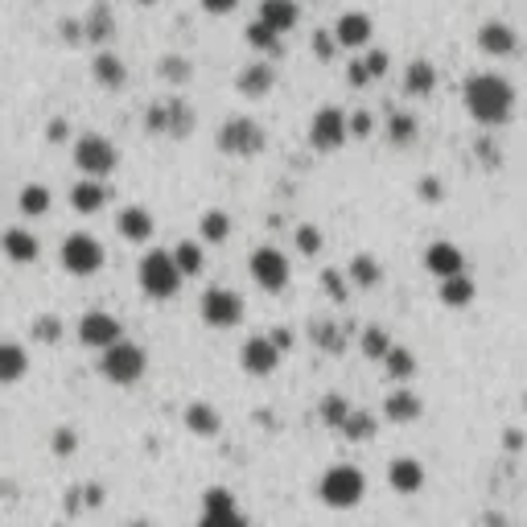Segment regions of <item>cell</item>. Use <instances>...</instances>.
<instances>
[{
	"label": "cell",
	"mask_w": 527,
	"mask_h": 527,
	"mask_svg": "<svg viewBox=\"0 0 527 527\" xmlns=\"http://www.w3.org/2000/svg\"><path fill=\"white\" fill-rule=\"evenodd\" d=\"M462 99H466L470 120L482 124V128H503L515 116V87H511V79L495 75V70L470 75Z\"/></svg>",
	"instance_id": "obj_1"
},
{
	"label": "cell",
	"mask_w": 527,
	"mask_h": 527,
	"mask_svg": "<svg viewBox=\"0 0 527 527\" xmlns=\"http://www.w3.org/2000/svg\"><path fill=\"white\" fill-rule=\"evenodd\" d=\"M182 280H186V272L178 268L173 252H165V248L145 252V256H140V264H136V285H140V293L153 297V301H169V297H178Z\"/></svg>",
	"instance_id": "obj_2"
},
{
	"label": "cell",
	"mask_w": 527,
	"mask_h": 527,
	"mask_svg": "<svg viewBox=\"0 0 527 527\" xmlns=\"http://www.w3.org/2000/svg\"><path fill=\"white\" fill-rule=\"evenodd\" d=\"M149 371V355H145V346H136L128 338L112 342V346H103L99 350V375L116 383V388H132V383H140Z\"/></svg>",
	"instance_id": "obj_3"
},
{
	"label": "cell",
	"mask_w": 527,
	"mask_h": 527,
	"mask_svg": "<svg viewBox=\"0 0 527 527\" xmlns=\"http://www.w3.org/2000/svg\"><path fill=\"white\" fill-rule=\"evenodd\" d=\"M367 495V474L355 470V466H330L318 482V499L334 511H350V507H359Z\"/></svg>",
	"instance_id": "obj_4"
},
{
	"label": "cell",
	"mask_w": 527,
	"mask_h": 527,
	"mask_svg": "<svg viewBox=\"0 0 527 527\" xmlns=\"http://www.w3.org/2000/svg\"><path fill=\"white\" fill-rule=\"evenodd\" d=\"M215 145H219V153H227V157H256V153L268 149V132H264V124L252 120V116H231V120H223V128H219V136H215Z\"/></svg>",
	"instance_id": "obj_5"
},
{
	"label": "cell",
	"mask_w": 527,
	"mask_h": 527,
	"mask_svg": "<svg viewBox=\"0 0 527 527\" xmlns=\"http://www.w3.org/2000/svg\"><path fill=\"white\" fill-rule=\"evenodd\" d=\"M58 264L70 272V276H95L103 264H108V252H103V243L87 231H75L62 239L58 248Z\"/></svg>",
	"instance_id": "obj_6"
},
{
	"label": "cell",
	"mask_w": 527,
	"mask_h": 527,
	"mask_svg": "<svg viewBox=\"0 0 527 527\" xmlns=\"http://www.w3.org/2000/svg\"><path fill=\"white\" fill-rule=\"evenodd\" d=\"M120 165V149L112 145L108 136H99V132H83L75 140V169L87 173V178H112Z\"/></svg>",
	"instance_id": "obj_7"
},
{
	"label": "cell",
	"mask_w": 527,
	"mask_h": 527,
	"mask_svg": "<svg viewBox=\"0 0 527 527\" xmlns=\"http://www.w3.org/2000/svg\"><path fill=\"white\" fill-rule=\"evenodd\" d=\"M145 128L153 136H173V140H186L194 132V108L186 99H157L153 108L145 112Z\"/></svg>",
	"instance_id": "obj_8"
},
{
	"label": "cell",
	"mask_w": 527,
	"mask_h": 527,
	"mask_svg": "<svg viewBox=\"0 0 527 527\" xmlns=\"http://www.w3.org/2000/svg\"><path fill=\"white\" fill-rule=\"evenodd\" d=\"M198 313H202V322H206V326H215V330H235L243 318H248V305H243V297H239L235 289L215 285V289H206V293H202Z\"/></svg>",
	"instance_id": "obj_9"
},
{
	"label": "cell",
	"mask_w": 527,
	"mask_h": 527,
	"mask_svg": "<svg viewBox=\"0 0 527 527\" xmlns=\"http://www.w3.org/2000/svg\"><path fill=\"white\" fill-rule=\"evenodd\" d=\"M350 140V120H346V112L342 108H318L313 112V120H309V145L318 149V153H338L342 145Z\"/></svg>",
	"instance_id": "obj_10"
},
{
	"label": "cell",
	"mask_w": 527,
	"mask_h": 527,
	"mask_svg": "<svg viewBox=\"0 0 527 527\" xmlns=\"http://www.w3.org/2000/svg\"><path fill=\"white\" fill-rule=\"evenodd\" d=\"M248 268H252V280L264 293H280L289 285V276H293V264H289V256L280 248H256Z\"/></svg>",
	"instance_id": "obj_11"
},
{
	"label": "cell",
	"mask_w": 527,
	"mask_h": 527,
	"mask_svg": "<svg viewBox=\"0 0 527 527\" xmlns=\"http://www.w3.org/2000/svg\"><path fill=\"white\" fill-rule=\"evenodd\" d=\"M75 334H79L83 346L103 350V346H112V342L124 338V326H120L116 313H108V309H91V313H83V318H79Z\"/></svg>",
	"instance_id": "obj_12"
},
{
	"label": "cell",
	"mask_w": 527,
	"mask_h": 527,
	"mask_svg": "<svg viewBox=\"0 0 527 527\" xmlns=\"http://www.w3.org/2000/svg\"><path fill=\"white\" fill-rule=\"evenodd\" d=\"M280 355H285V350H280V346L272 342V334H256V338L243 342L239 363H243V371H248V375L264 379V375H272V371L280 367Z\"/></svg>",
	"instance_id": "obj_13"
},
{
	"label": "cell",
	"mask_w": 527,
	"mask_h": 527,
	"mask_svg": "<svg viewBox=\"0 0 527 527\" xmlns=\"http://www.w3.org/2000/svg\"><path fill=\"white\" fill-rule=\"evenodd\" d=\"M371 33H375V21L367 13H342L334 21V38L342 50H367L371 46Z\"/></svg>",
	"instance_id": "obj_14"
},
{
	"label": "cell",
	"mask_w": 527,
	"mask_h": 527,
	"mask_svg": "<svg viewBox=\"0 0 527 527\" xmlns=\"http://www.w3.org/2000/svg\"><path fill=\"white\" fill-rule=\"evenodd\" d=\"M0 252H5V260L9 264H33L42 256V243H38V235H33L29 227H9L5 235H0Z\"/></svg>",
	"instance_id": "obj_15"
},
{
	"label": "cell",
	"mask_w": 527,
	"mask_h": 527,
	"mask_svg": "<svg viewBox=\"0 0 527 527\" xmlns=\"http://www.w3.org/2000/svg\"><path fill=\"white\" fill-rule=\"evenodd\" d=\"M272 87H276V66H272V58H260L252 66H243L239 79H235V91L248 95V99H264V95H272Z\"/></svg>",
	"instance_id": "obj_16"
},
{
	"label": "cell",
	"mask_w": 527,
	"mask_h": 527,
	"mask_svg": "<svg viewBox=\"0 0 527 527\" xmlns=\"http://www.w3.org/2000/svg\"><path fill=\"white\" fill-rule=\"evenodd\" d=\"M515 46H519V38L507 21H482L478 25V50L486 58H507V54H515Z\"/></svg>",
	"instance_id": "obj_17"
},
{
	"label": "cell",
	"mask_w": 527,
	"mask_h": 527,
	"mask_svg": "<svg viewBox=\"0 0 527 527\" xmlns=\"http://www.w3.org/2000/svg\"><path fill=\"white\" fill-rule=\"evenodd\" d=\"M116 231L128 243H149L153 231H157V219H153L149 206H124L120 215H116Z\"/></svg>",
	"instance_id": "obj_18"
},
{
	"label": "cell",
	"mask_w": 527,
	"mask_h": 527,
	"mask_svg": "<svg viewBox=\"0 0 527 527\" xmlns=\"http://www.w3.org/2000/svg\"><path fill=\"white\" fill-rule=\"evenodd\" d=\"M202 523H243L239 503L227 486H210L202 495Z\"/></svg>",
	"instance_id": "obj_19"
},
{
	"label": "cell",
	"mask_w": 527,
	"mask_h": 527,
	"mask_svg": "<svg viewBox=\"0 0 527 527\" xmlns=\"http://www.w3.org/2000/svg\"><path fill=\"white\" fill-rule=\"evenodd\" d=\"M425 268L433 272V276H458V272H466V256H462V248L458 243H429L425 248Z\"/></svg>",
	"instance_id": "obj_20"
},
{
	"label": "cell",
	"mask_w": 527,
	"mask_h": 527,
	"mask_svg": "<svg viewBox=\"0 0 527 527\" xmlns=\"http://www.w3.org/2000/svg\"><path fill=\"white\" fill-rule=\"evenodd\" d=\"M108 186H103V178H87L83 173V182L70 186V206L79 210V215H99L103 206H108Z\"/></svg>",
	"instance_id": "obj_21"
},
{
	"label": "cell",
	"mask_w": 527,
	"mask_h": 527,
	"mask_svg": "<svg viewBox=\"0 0 527 527\" xmlns=\"http://www.w3.org/2000/svg\"><path fill=\"white\" fill-rule=\"evenodd\" d=\"M29 375V350L13 338L0 342V388H9V383H21Z\"/></svg>",
	"instance_id": "obj_22"
},
{
	"label": "cell",
	"mask_w": 527,
	"mask_h": 527,
	"mask_svg": "<svg viewBox=\"0 0 527 527\" xmlns=\"http://www.w3.org/2000/svg\"><path fill=\"white\" fill-rule=\"evenodd\" d=\"M91 79H95L99 87H108V91H120V87L128 83V66H124V58H120V54L99 50V54H95V62H91Z\"/></svg>",
	"instance_id": "obj_23"
},
{
	"label": "cell",
	"mask_w": 527,
	"mask_h": 527,
	"mask_svg": "<svg viewBox=\"0 0 527 527\" xmlns=\"http://www.w3.org/2000/svg\"><path fill=\"white\" fill-rule=\"evenodd\" d=\"M83 38L95 42V46H103V42L116 38V17L108 9V0H95V5L87 9V17H83Z\"/></svg>",
	"instance_id": "obj_24"
},
{
	"label": "cell",
	"mask_w": 527,
	"mask_h": 527,
	"mask_svg": "<svg viewBox=\"0 0 527 527\" xmlns=\"http://www.w3.org/2000/svg\"><path fill=\"white\" fill-rule=\"evenodd\" d=\"M182 420H186V429H190L194 437H215V433L223 429V416H219V408H215V404H206V400H194V404H186Z\"/></svg>",
	"instance_id": "obj_25"
},
{
	"label": "cell",
	"mask_w": 527,
	"mask_h": 527,
	"mask_svg": "<svg viewBox=\"0 0 527 527\" xmlns=\"http://www.w3.org/2000/svg\"><path fill=\"white\" fill-rule=\"evenodd\" d=\"M404 91L408 95H420V99H429L437 91V66L429 58H412L404 66Z\"/></svg>",
	"instance_id": "obj_26"
},
{
	"label": "cell",
	"mask_w": 527,
	"mask_h": 527,
	"mask_svg": "<svg viewBox=\"0 0 527 527\" xmlns=\"http://www.w3.org/2000/svg\"><path fill=\"white\" fill-rule=\"evenodd\" d=\"M388 482H392L396 495H416V490L425 486V466H420L416 458H396L388 466Z\"/></svg>",
	"instance_id": "obj_27"
},
{
	"label": "cell",
	"mask_w": 527,
	"mask_h": 527,
	"mask_svg": "<svg viewBox=\"0 0 527 527\" xmlns=\"http://www.w3.org/2000/svg\"><path fill=\"white\" fill-rule=\"evenodd\" d=\"M420 412H425V404H420V396L408 388H396L388 400H383V416L396 420V425H412V420H420Z\"/></svg>",
	"instance_id": "obj_28"
},
{
	"label": "cell",
	"mask_w": 527,
	"mask_h": 527,
	"mask_svg": "<svg viewBox=\"0 0 527 527\" xmlns=\"http://www.w3.org/2000/svg\"><path fill=\"white\" fill-rule=\"evenodd\" d=\"M260 21H268L272 29H280V33H289V29H297V21H301V5L297 0H260V13H256Z\"/></svg>",
	"instance_id": "obj_29"
},
{
	"label": "cell",
	"mask_w": 527,
	"mask_h": 527,
	"mask_svg": "<svg viewBox=\"0 0 527 527\" xmlns=\"http://www.w3.org/2000/svg\"><path fill=\"white\" fill-rule=\"evenodd\" d=\"M416 132H420V120L412 112H404V108L388 112V145L392 149H408L412 140H416Z\"/></svg>",
	"instance_id": "obj_30"
},
{
	"label": "cell",
	"mask_w": 527,
	"mask_h": 527,
	"mask_svg": "<svg viewBox=\"0 0 527 527\" xmlns=\"http://www.w3.org/2000/svg\"><path fill=\"white\" fill-rule=\"evenodd\" d=\"M243 38H248V46L256 50V54H264V58H280V29H272L268 21H252L248 29H243Z\"/></svg>",
	"instance_id": "obj_31"
},
{
	"label": "cell",
	"mask_w": 527,
	"mask_h": 527,
	"mask_svg": "<svg viewBox=\"0 0 527 527\" xmlns=\"http://www.w3.org/2000/svg\"><path fill=\"white\" fill-rule=\"evenodd\" d=\"M231 231H235V223H231L227 210H206V215L198 219V239L202 243H227Z\"/></svg>",
	"instance_id": "obj_32"
},
{
	"label": "cell",
	"mask_w": 527,
	"mask_h": 527,
	"mask_svg": "<svg viewBox=\"0 0 527 527\" xmlns=\"http://www.w3.org/2000/svg\"><path fill=\"white\" fill-rule=\"evenodd\" d=\"M470 301H474V280H470L466 272L445 276V280H441V305H449V309H466Z\"/></svg>",
	"instance_id": "obj_33"
},
{
	"label": "cell",
	"mask_w": 527,
	"mask_h": 527,
	"mask_svg": "<svg viewBox=\"0 0 527 527\" xmlns=\"http://www.w3.org/2000/svg\"><path fill=\"white\" fill-rule=\"evenodd\" d=\"M17 206H21V215H29V219H42V215H50V186H42V182H29V186H21V194H17Z\"/></svg>",
	"instance_id": "obj_34"
},
{
	"label": "cell",
	"mask_w": 527,
	"mask_h": 527,
	"mask_svg": "<svg viewBox=\"0 0 527 527\" xmlns=\"http://www.w3.org/2000/svg\"><path fill=\"white\" fill-rule=\"evenodd\" d=\"M157 79H165V83H173V87H186V83L194 79V66H190L186 54H161V62H157Z\"/></svg>",
	"instance_id": "obj_35"
},
{
	"label": "cell",
	"mask_w": 527,
	"mask_h": 527,
	"mask_svg": "<svg viewBox=\"0 0 527 527\" xmlns=\"http://www.w3.org/2000/svg\"><path fill=\"white\" fill-rule=\"evenodd\" d=\"M383 371H388V379L404 383V379H412V375H416V355H412L408 346H396V342H392V350L383 355Z\"/></svg>",
	"instance_id": "obj_36"
},
{
	"label": "cell",
	"mask_w": 527,
	"mask_h": 527,
	"mask_svg": "<svg viewBox=\"0 0 527 527\" xmlns=\"http://www.w3.org/2000/svg\"><path fill=\"white\" fill-rule=\"evenodd\" d=\"M346 276H350V285H359V289H375L379 280H383L375 256H355V260L346 264Z\"/></svg>",
	"instance_id": "obj_37"
},
{
	"label": "cell",
	"mask_w": 527,
	"mask_h": 527,
	"mask_svg": "<svg viewBox=\"0 0 527 527\" xmlns=\"http://www.w3.org/2000/svg\"><path fill=\"white\" fill-rule=\"evenodd\" d=\"M173 260H178V268H182L186 276H198V272L206 268V252H202L198 239H182L178 248H173Z\"/></svg>",
	"instance_id": "obj_38"
},
{
	"label": "cell",
	"mask_w": 527,
	"mask_h": 527,
	"mask_svg": "<svg viewBox=\"0 0 527 527\" xmlns=\"http://www.w3.org/2000/svg\"><path fill=\"white\" fill-rule=\"evenodd\" d=\"M342 437L346 441H371L375 437V416L371 412H359V408H350V416L342 420Z\"/></svg>",
	"instance_id": "obj_39"
},
{
	"label": "cell",
	"mask_w": 527,
	"mask_h": 527,
	"mask_svg": "<svg viewBox=\"0 0 527 527\" xmlns=\"http://www.w3.org/2000/svg\"><path fill=\"white\" fill-rule=\"evenodd\" d=\"M359 346H363V355H367V359L383 363V355L392 350V338H388V330H383V326H367V330L359 334Z\"/></svg>",
	"instance_id": "obj_40"
},
{
	"label": "cell",
	"mask_w": 527,
	"mask_h": 527,
	"mask_svg": "<svg viewBox=\"0 0 527 527\" xmlns=\"http://www.w3.org/2000/svg\"><path fill=\"white\" fill-rule=\"evenodd\" d=\"M318 416H322V425H330V429H342V420L350 416V404H346V396H338V392H330V396L322 400V408H318Z\"/></svg>",
	"instance_id": "obj_41"
},
{
	"label": "cell",
	"mask_w": 527,
	"mask_h": 527,
	"mask_svg": "<svg viewBox=\"0 0 527 527\" xmlns=\"http://www.w3.org/2000/svg\"><path fill=\"white\" fill-rule=\"evenodd\" d=\"M309 334H313V342H318L322 350H334V355H338V350L346 346V338H342V326H334V322H322V318L313 322V330H309Z\"/></svg>",
	"instance_id": "obj_42"
},
{
	"label": "cell",
	"mask_w": 527,
	"mask_h": 527,
	"mask_svg": "<svg viewBox=\"0 0 527 527\" xmlns=\"http://www.w3.org/2000/svg\"><path fill=\"white\" fill-rule=\"evenodd\" d=\"M293 239H297V252H301V256H318V252H322V231L313 227V223H301V227L293 231Z\"/></svg>",
	"instance_id": "obj_43"
},
{
	"label": "cell",
	"mask_w": 527,
	"mask_h": 527,
	"mask_svg": "<svg viewBox=\"0 0 527 527\" xmlns=\"http://www.w3.org/2000/svg\"><path fill=\"white\" fill-rule=\"evenodd\" d=\"M33 338H38V342H58L62 338V318H54V313L33 318Z\"/></svg>",
	"instance_id": "obj_44"
},
{
	"label": "cell",
	"mask_w": 527,
	"mask_h": 527,
	"mask_svg": "<svg viewBox=\"0 0 527 527\" xmlns=\"http://www.w3.org/2000/svg\"><path fill=\"white\" fill-rule=\"evenodd\" d=\"M338 50H342V46H338V38H334V29H318V33H313V54H318L322 62H330Z\"/></svg>",
	"instance_id": "obj_45"
},
{
	"label": "cell",
	"mask_w": 527,
	"mask_h": 527,
	"mask_svg": "<svg viewBox=\"0 0 527 527\" xmlns=\"http://www.w3.org/2000/svg\"><path fill=\"white\" fill-rule=\"evenodd\" d=\"M75 449H79V433L70 429V425H62V429L54 433V453H58V458H70Z\"/></svg>",
	"instance_id": "obj_46"
},
{
	"label": "cell",
	"mask_w": 527,
	"mask_h": 527,
	"mask_svg": "<svg viewBox=\"0 0 527 527\" xmlns=\"http://www.w3.org/2000/svg\"><path fill=\"white\" fill-rule=\"evenodd\" d=\"M346 120H350V136H359V140H367V136L375 132V116L363 112V108H359V112H350Z\"/></svg>",
	"instance_id": "obj_47"
},
{
	"label": "cell",
	"mask_w": 527,
	"mask_h": 527,
	"mask_svg": "<svg viewBox=\"0 0 527 527\" xmlns=\"http://www.w3.org/2000/svg\"><path fill=\"white\" fill-rule=\"evenodd\" d=\"M478 157H482V165H486V169H499V165H503V153H499L495 140H490V132L478 140Z\"/></svg>",
	"instance_id": "obj_48"
},
{
	"label": "cell",
	"mask_w": 527,
	"mask_h": 527,
	"mask_svg": "<svg viewBox=\"0 0 527 527\" xmlns=\"http://www.w3.org/2000/svg\"><path fill=\"white\" fill-rule=\"evenodd\" d=\"M346 83H350V87H371V83H375V79H371V70L363 66V58H355V62L346 66Z\"/></svg>",
	"instance_id": "obj_49"
},
{
	"label": "cell",
	"mask_w": 527,
	"mask_h": 527,
	"mask_svg": "<svg viewBox=\"0 0 527 527\" xmlns=\"http://www.w3.org/2000/svg\"><path fill=\"white\" fill-rule=\"evenodd\" d=\"M322 285H326V293H330L334 301H346V280H342V272L326 268V272H322Z\"/></svg>",
	"instance_id": "obj_50"
},
{
	"label": "cell",
	"mask_w": 527,
	"mask_h": 527,
	"mask_svg": "<svg viewBox=\"0 0 527 527\" xmlns=\"http://www.w3.org/2000/svg\"><path fill=\"white\" fill-rule=\"evenodd\" d=\"M363 66L371 70V79H383V75H388V54H383V50H367Z\"/></svg>",
	"instance_id": "obj_51"
},
{
	"label": "cell",
	"mask_w": 527,
	"mask_h": 527,
	"mask_svg": "<svg viewBox=\"0 0 527 527\" xmlns=\"http://www.w3.org/2000/svg\"><path fill=\"white\" fill-rule=\"evenodd\" d=\"M202 5V13H210V17H231L235 9H239V0H198Z\"/></svg>",
	"instance_id": "obj_52"
},
{
	"label": "cell",
	"mask_w": 527,
	"mask_h": 527,
	"mask_svg": "<svg viewBox=\"0 0 527 527\" xmlns=\"http://www.w3.org/2000/svg\"><path fill=\"white\" fill-rule=\"evenodd\" d=\"M416 194H420V202H441L445 190H441L437 178H420V182H416Z\"/></svg>",
	"instance_id": "obj_53"
},
{
	"label": "cell",
	"mask_w": 527,
	"mask_h": 527,
	"mask_svg": "<svg viewBox=\"0 0 527 527\" xmlns=\"http://www.w3.org/2000/svg\"><path fill=\"white\" fill-rule=\"evenodd\" d=\"M66 136H70V124H66L62 116L46 124V140H54V145H62V140H66Z\"/></svg>",
	"instance_id": "obj_54"
},
{
	"label": "cell",
	"mask_w": 527,
	"mask_h": 527,
	"mask_svg": "<svg viewBox=\"0 0 527 527\" xmlns=\"http://www.w3.org/2000/svg\"><path fill=\"white\" fill-rule=\"evenodd\" d=\"M272 342H276L280 350H289V346H293V330H289V326H276V330H272Z\"/></svg>",
	"instance_id": "obj_55"
},
{
	"label": "cell",
	"mask_w": 527,
	"mask_h": 527,
	"mask_svg": "<svg viewBox=\"0 0 527 527\" xmlns=\"http://www.w3.org/2000/svg\"><path fill=\"white\" fill-rule=\"evenodd\" d=\"M83 495H87V507H99L103 503V486H83Z\"/></svg>",
	"instance_id": "obj_56"
},
{
	"label": "cell",
	"mask_w": 527,
	"mask_h": 527,
	"mask_svg": "<svg viewBox=\"0 0 527 527\" xmlns=\"http://www.w3.org/2000/svg\"><path fill=\"white\" fill-rule=\"evenodd\" d=\"M523 445V433H507V449H519Z\"/></svg>",
	"instance_id": "obj_57"
},
{
	"label": "cell",
	"mask_w": 527,
	"mask_h": 527,
	"mask_svg": "<svg viewBox=\"0 0 527 527\" xmlns=\"http://www.w3.org/2000/svg\"><path fill=\"white\" fill-rule=\"evenodd\" d=\"M136 5H157V0H136Z\"/></svg>",
	"instance_id": "obj_58"
},
{
	"label": "cell",
	"mask_w": 527,
	"mask_h": 527,
	"mask_svg": "<svg viewBox=\"0 0 527 527\" xmlns=\"http://www.w3.org/2000/svg\"><path fill=\"white\" fill-rule=\"evenodd\" d=\"M523 408H527V392H523Z\"/></svg>",
	"instance_id": "obj_59"
}]
</instances>
